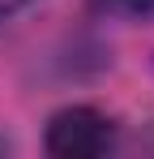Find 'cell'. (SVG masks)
<instances>
[{"mask_svg": "<svg viewBox=\"0 0 154 159\" xmlns=\"http://www.w3.org/2000/svg\"><path fill=\"white\" fill-rule=\"evenodd\" d=\"M43 146L56 159H99L116 146V120L90 103H69L51 112Z\"/></svg>", "mask_w": 154, "mask_h": 159, "instance_id": "obj_1", "label": "cell"}, {"mask_svg": "<svg viewBox=\"0 0 154 159\" xmlns=\"http://www.w3.org/2000/svg\"><path fill=\"white\" fill-rule=\"evenodd\" d=\"M99 9L116 13V17H133V22H146L154 17V0H94Z\"/></svg>", "mask_w": 154, "mask_h": 159, "instance_id": "obj_2", "label": "cell"}, {"mask_svg": "<svg viewBox=\"0 0 154 159\" xmlns=\"http://www.w3.org/2000/svg\"><path fill=\"white\" fill-rule=\"evenodd\" d=\"M26 4H30V0H0V22H4V17H13V13L26 9Z\"/></svg>", "mask_w": 154, "mask_h": 159, "instance_id": "obj_3", "label": "cell"}, {"mask_svg": "<svg viewBox=\"0 0 154 159\" xmlns=\"http://www.w3.org/2000/svg\"><path fill=\"white\" fill-rule=\"evenodd\" d=\"M9 151H13V142H9V138L0 133V155H9Z\"/></svg>", "mask_w": 154, "mask_h": 159, "instance_id": "obj_4", "label": "cell"}]
</instances>
